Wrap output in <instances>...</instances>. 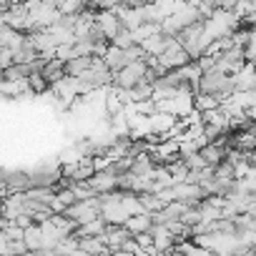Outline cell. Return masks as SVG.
I'll use <instances>...</instances> for the list:
<instances>
[{
  "instance_id": "obj_8",
  "label": "cell",
  "mask_w": 256,
  "mask_h": 256,
  "mask_svg": "<svg viewBox=\"0 0 256 256\" xmlns=\"http://www.w3.org/2000/svg\"><path fill=\"white\" fill-rule=\"evenodd\" d=\"M78 248H83L88 256H108L110 254V248L103 244L100 236H83V238H78Z\"/></svg>"
},
{
  "instance_id": "obj_7",
  "label": "cell",
  "mask_w": 256,
  "mask_h": 256,
  "mask_svg": "<svg viewBox=\"0 0 256 256\" xmlns=\"http://www.w3.org/2000/svg\"><path fill=\"white\" fill-rule=\"evenodd\" d=\"M28 36L20 33V30H13L8 26H0V48H10V50H18L20 46H26Z\"/></svg>"
},
{
  "instance_id": "obj_4",
  "label": "cell",
  "mask_w": 256,
  "mask_h": 256,
  "mask_svg": "<svg viewBox=\"0 0 256 256\" xmlns=\"http://www.w3.org/2000/svg\"><path fill=\"white\" fill-rule=\"evenodd\" d=\"M93 23L98 26V30L103 33V38H106L108 43H110V40H113V36L120 30V23H118V18H116V13H113V10H96Z\"/></svg>"
},
{
  "instance_id": "obj_16",
  "label": "cell",
  "mask_w": 256,
  "mask_h": 256,
  "mask_svg": "<svg viewBox=\"0 0 256 256\" xmlns=\"http://www.w3.org/2000/svg\"><path fill=\"white\" fill-rule=\"evenodd\" d=\"M131 33V40L138 46V43H144L146 38H151L154 33H158V26L156 23H141L138 28H134V30H128Z\"/></svg>"
},
{
  "instance_id": "obj_21",
  "label": "cell",
  "mask_w": 256,
  "mask_h": 256,
  "mask_svg": "<svg viewBox=\"0 0 256 256\" xmlns=\"http://www.w3.org/2000/svg\"><path fill=\"white\" fill-rule=\"evenodd\" d=\"M56 198H58V201H60L66 208L76 204V196H73V191H70L68 186H66V188H56Z\"/></svg>"
},
{
  "instance_id": "obj_25",
  "label": "cell",
  "mask_w": 256,
  "mask_h": 256,
  "mask_svg": "<svg viewBox=\"0 0 256 256\" xmlns=\"http://www.w3.org/2000/svg\"><path fill=\"white\" fill-rule=\"evenodd\" d=\"M68 256H88V254H86V251H83V248H73V251H70V254H68Z\"/></svg>"
},
{
  "instance_id": "obj_23",
  "label": "cell",
  "mask_w": 256,
  "mask_h": 256,
  "mask_svg": "<svg viewBox=\"0 0 256 256\" xmlns=\"http://www.w3.org/2000/svg\"><path fill=\"white\" fill-rule=\"evenodd\" d=\"M211 3H214V8H216V10H234L236 0H211Z\"/></svg>"
},
{
  "instance_id": "obj_11",
  "label": "cell",
  "mask_w": 256,
  "mask_h": 256,
  "mask_svg": "<svg viewBox=\"0 0 256 256\" xmlns=\"http://www.w3.org/2000/svg\"><path fill=\"white\" fill-rule=\"evenodd\" d=\"M40 76H43V78H46V83L50 86V83H56V80H60V78L66 76V63H60V60L50 58V60H46V63H43Z\"/></svg>"
},
{
  "instance_id": "obj_1",
  "label": "cell",
  "mask_w": 256,
  "mask_h": 256,
  "mask_svg": "<svg viewBox=\"0 0 256 256\" xmlns=\"http://www.w3.org/2000/svg\"><path fill=\"white\" fill-rule=\"evenodd\" d=\"M196 93H208V96H216V98H218V103H221V100H226V98L234 93L231 76H224V73H216V70L201 73L198 86H196Z\"/></svg>"
},
{
  "instance_id": "obj_19",
  "label": "cell",
  "mask_w": 256,
  "mask_h": 256,
  "mask_svg": "<svg viewBox=\"0 0 256 256\" xmlns=\"http://www.w3.org/2000/svg\"><path fill=\"white\" fill-rule=\"evenodd\" d=\"M26 80H28V88H30V90H36V93H40V90H46V88H48V83H46V78L40 76V70H38V73H30Z\"/></svg>"
},
{
  "instance_id": "obj_10",
  "label": "cell",
  "mask_w": 256,
  "mask_h": 256,
  "mask_svg": "<svg viewBox=\"0 0 256 256\" xmlns=\"http://www.w3.org/2000/svg\"><path fill=\"white\" fill-rule=\"evenodd\" d=\"M100 58H103V63H106V68H108L110 73H116V70H120V68L126 66L123 48H116V46H110V43H108V48H106V53H103Z\"/></svg>"
},
{
  "instance_id": "obj_2",
  "label": "cell",
  "mask_w": 256,
  "mask_h": 256,
  "mask_svg": "<svg viewBox=\"0 0 256 256\" xmlns=\"http://www.w3.org/2000/svg\"><path fill=\"white\" fill-rule=\"evenodd\" d=\"M146 70H148L146 58H144V60H134V63H126L120 70L113 73V86H116V88H123V90L134 88L141 78H146Z\"/></svg>"
},
{
  "instance_id": "obj_3",
  "label": "cell",
  "mask_w": 256,
  "mask_h": 256,
  "mask_svg": "<svg viewBox=\"0 0 256 256\" xmlns=\"http://www.w3.org/2000/svg\"><path fill=\"white\" fill-rule=\"evenodd\" d=\"M88 184H90V188L100 196V194H110V191H116L118 188V174L108 166V168H103V171H96L90 178H88Z\"/></svg>"
},
{
  "instance_id": "obj_6",
  "label": "cell",
  "mask_w": 256,
  "mask_h": 256,
  "mask_svg": "<svg viewBox=\"0 0 256 256\" xmlns=\"http://www.w3.org/2000/svg\"><path fill=\"white\" fill-rule=\"evenodd\" d=\"M148 231H151V238H154V251L166 256V254L174 248V244H176V241H174V236L168 234V228H166L164 224H154Z\"/></svg>"
},
{
  "instance_id": "obj_13",
  "label": "cell",
  "mask_w": 256,
  "mask_h": 256,
  "mask_svg": "<svg viewBox=\"0 0 256 256\" xmlns=\"http://www.w3.org/2000/svg\"><path fill=\"white\" fill-rule=\"evenodd\" d=\"M23 244L28 251H40L43 248V234L38 224H30L28 228H23Z\"/></svg>"
},
{
  "instance_id": "obj_14",
  "label": "cell",
  "mask_w": 256,
  "mask_h": 256,
  "mask_svg": "<svg viewBox=\"0 0 256 256\" xmlns=\"http://www.w3.org/2000/svg\"><path fill=\"white\" fill-rule=\"evenodd\" d=\"M106 221L98 216V218H93V221H88V224H80V226H76V236L78 238H83V236H103V231H106Z\"/></svg>"
},
{
  "instance_id": "obj_15",
  "label": "cell",
  "mask_w": 256,
  "mask_h": 256,
  "mask_svg": "<svg viewBox=\"0 0 256 256\" xmlns=\"http://www.w3.org/2000/svg\"><path fill=\"white\" fill-rule=\"evenodd\" d=\"M141 46V50L146 53V56H161L164 53V48H166V36H161V33H154L151 38H146L144 43H138Z\"/></svg>"
},
{
  "instance_id": "obj_5",
  "label": "cell",
  "mask_w": 256,
  "mask_h": 256,
  "mask_svg": "<svg viewBox=\"0 0 256 256\" xmlns=\"http://www.w3.org/2000/svg\"><path fill=\"white\" fill-rule=\"evenodd\" d=\"M231 86H234V90H254V88H256L254 63H244V66L231 76Z\"/></svg>"
},
{
  "instance_id": "obj_26",
  "label": "cell",
  "mask_w": 256,
  "mask_h": 256,
  "mask_svg": "<svg viewBox=\"0 0 256 256\" xmlns=\"http://www.w3.org/2000/svg\"><path fill=\"white\" fill-rule=\"evenodd\" d=\"M158 256H164V254H158Z\"/></svg>"
},
{
  "instance_id": "obj_9",
  "label": "cell",
  "mask_w": 256,
  "mask_h": 256,
  "mask_svg": "<svg viewBox=\"0 0 256 256\" xmlns=\"http://www.w3.org/2000/svg\"><path fill=\"white\" fill-rule=\"evenodd\" d=\"M123 226L128 228V234H131V236H136L141 231H148L154 226V218H151V214H136V216H128L123 221Z\"/></svg>"
},
{
  "instance_id": "obj_17",
  "label": "cell",
  "mask_w": 256,
  "mask_h": 256,
  "mask_svg": "<svg viewBox=\"0 0 256 256\" xmlns=\"http://www.w3.org/2000/svg\"><path fill=\"white\" fill-rule=\"evenodd\" d=\"M56 8L60 16H78L80 10H86V3L83 0H58Z\"/></svg>"
},
{
  "instance_id": "obj_20",
  "label": "cell",
  "mask_w": 256,
  "mask_h": 256,
  "mask_svg": "<svg viewBox=\"0 0 256 256\" xmlns=\"http://www.w3.org/2000/svg\"><path fill=\"white\" fill-rule=\"evenodd\" d=\"M28 248H26V244H23V238H18V241H8L6 244V254L3 256H20V254H26Z\"/></svg>"
},
{
  "instance_id": "obj_18",
  "label": "cell",
  "mask_w": 256,
  "mask_h": 256,
  "mask_svg": "<svg viewBox=\"0 0 256 256\" xmlns=\"http://www.w3.org/2000/svg\"><path fill=\"white\" fill-rule=\"evenodd\" d=\"M110 46H116V48H128V46H134V40H131V33H128L126 28H120V30L113 36Z\"/></svg>"
},
{
  "instance_id": "obj_24",
  "label": "cell",
  "mask_w": 256,
  "mask_h": 256,
  "mask_svg": "<svg viewBox=\"0 0 256 256\" xmlns=\"http://www.w3.org/2000/svg\"><path fill=\"white\" fill-rule=\"evenodd\" d=\"M13 224H16V226H20V228H28V226L33 224V218H30L28 214H20V216H16V218H13Z\"/></svg>"
},
{
  "instance_id": "obj_12",
  "label": "cell",
  "mask_w": 256,
  "mask_h": 256,
  "mask_svg": "<svg viewBox=\"0 0 256 256\" xmlns=\"http://www.w3.org/2000/svg\"><path fill=\"white\" fill-rule=\"evenodd\" d=\"M90 60H93V56H76V58H70V60L66 63V76L80 78V76L90 68Z\"/></svg>"
},
{
  "instance_id": "obj_22",
  "label": "cell",
  "mask_w": 256,
  "mask_h": 256,
  "mask_svg": "<svg viewBox=\"0 0 256 256\" xmlns=\"http://www.w3.org/2000/svg\"><path fill=\"white\" fill-rule=\"evenodd\" d=\"M134 238H136V244H138L141 248H148V246H154V238H151V231H141V234H136Z\"/></svg>"
}]
</instances>
